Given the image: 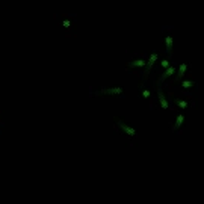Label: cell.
<instances>
[{"mask_svg":"<svg viewBox=\"0 0 204 204\" xmlns=\"http://www.w3.org/2000/svg\"><path fill=\"white\" fill-rule=\"evenodd\" d=\"M175 104H177L178 108H183V109L187 108V101H186V100H182V98H177V100H175Z\"/></svg>","mask_w":204,"mask_h":204,"instance_id":"obj_11","label":"cell"},{"mask_svg":"<svg viewBox=\"0 0 204 204\" xmlns=\"http://www.w3.org/2000/svg\"><path fill=\"white\" fill-rule=\"evenodd\" d=\"M157 57H159V55H157V53H151V55H150L148 62L145 64V65H147V67H145V76L148 74V73H150V70L153 68V65H154V62L157 61Z\"/></svg>","mask_w":204,"mask_h":204,"instance_id":"obj_3","label":"cell"},{"mask_svg":"<svg viewBox=\"0 0 204 204\" xmlns=\"http://www.w3.org/2000/svg\"><path fill=\"white\" fill-rule=\"evenodd\" d=\"M115 124H116V127H118L120 130H123V131H124L126 135H129L130 138H136V136H138L136 130L133 129L131 126H129V124H126V123H124L123 120H116V123H115Z\"/></svg>","mask_w":204,"mask_h":204,"instance_id":"obj_1","label":"cell"},{"mask_svg":"<svg viewBox=\"0 0 204 204\" xmlns=\"http://www.w3.org/2000/svg\"><path fill=\"white\" fill-rule=\"evenodd\" d=\"M160 65H162V68H168V67H169V62H168V61H162Z\"/></svg>","mask_w":204,"mask_h":204,"instance_id":"obj_12","label":"cell"},{"mask_svg":"<svg viewBox=\"0 0 204 204\" xmlns=\"http://www.w3.org/2000/svg\"><path fill=\"white\" fill-rule=\"evenodd\" d=\"M98 92L101 95H121L124 92V89L121 86H116V88H101Z\"/></svg>","mask_w":204,"mask_h":204,"instance_id":"obj_2","label":"cell"},{"mask_svg":"<svg viewBox=\"0 0 204 204\" xmlns=\"http://www.w3.org/2000/svg\"><path fill=\"white\" fill-rule=\"evenodd\" d=\"M145 61L144 59H136V61H131V62H129V68H139V67H145Z\"/></svg>","mask_w":204,"mask_h":204,"instance_id":"obj_6","label":"cell"},{"mask_svg":"<svg viewBox=\"0 0 204 204\" xmlns=\"http://www.w3.org/2000/svg\"><path fill=\"white\" fill-rule=\"evenodd\" d=\"M183 121H185V115H183V113L177 115V120H175V123H174V127H172V130H174V131H177V130L182 127Z\"/></svg>","mask_w":204,"mask_h":204,"instance_id":"obj_7","label":"cell"},{"mask_svg":"<svg viewBox=\"0 0 204 204\" xmlns=\"http://www.w3.org/2000/svg\"><path fill=\"white\" fill-rule=\"evenodd\" d=\"M174 73H175V67H168L167 71H165L163 74L160 76V79H159V80H160V82H165L168 77H171V76L174 74Z\"/></svg>","mask_w":204,"mask_h":204,"instance_id":"obj_5","label":"cell"},{"mask_svg":"<svg viewBox=\"0 0 204 204\" xmlns=\"http://www.w3.org/2000/svg\"><path fill=\"white\" fill-rule=\"evenodd\" d=\"M165 44H167V53L168 55H172V37L171 35H167Z\"/></svg>","mask_w":204,"mask_h":204,"instance_id":"obj_9","label":"cell"},{"mask_svg":"<svg viewBox=\"0 0 204 204\" xmlns=\"http://www.w3.org/2000/svg\"><path fill=\"white\" fill-rule=\"evenodd\" d=\"M142 94H144V97H150V91H147V89H145Z\"/></svg>","mask_w":204,"mask_h":204,"instance_id":"obj_13","label":"cell"},{"mask_svg":"<svg viewBox=\"0 0 204 204\" xmlns=\"http://www.w3.org/2000/svg\"><path fill=\"white\" fill-rule=\"evenodd\" d=\"M186 70H187V65L186 64H182L180 67H178V73H177V76H175V82H178V80H182V77L185 76V73H186Z\"/></svg>","mask_w":204,"mask_h":204,"instance_id":"obj_8","label":"cell"},{"mask_svg":"<svg viewBox=\"0 0 204 204\" xmlns=\"http://www.w3.org/2000/svg\"><path fill=\"white\" fill-rule=\"evenodd\" d=\"M182 86L183 88H194L195 86V82L194 80H183L182 82Z\"/></svg>","mask_w":204,"mask_h":204,"instance_id":"obj_10","label":"cell"},{"mask_svg":"<svg viewBox=\"0 0 204 204\" xmlns=\"http://www.w3.org/2000/svg\"><path fill=\"white\" fill-rule=\"evenodd\" d=\"M157 97H159V103H160L162 109H165V111H167L168 108H169V104H168L167 98H165V95H163V92H162V89H160V88L157 89Z\"/></svg>","mask_w":204,"mask_h":204,"instance_id":"obj_4","label":"cell"}]
</instances>
